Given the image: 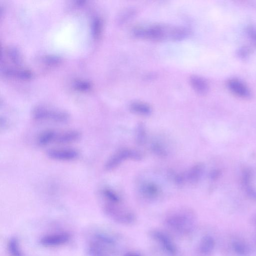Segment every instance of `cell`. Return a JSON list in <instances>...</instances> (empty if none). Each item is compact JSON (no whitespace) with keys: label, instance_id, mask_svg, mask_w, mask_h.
Returning <instances> with one entry per match:
<instances>
[{"label":"cell","instance_id":"obj_19","mask_svg":"<svg viewBox=\"0 0 256 256\" xmlns=\"http://www.w3.org/2000/svg\"><path fill=\"white\" fill-rule=\"evenodd\" d=\"M151 148L153 153L159 157H165L168 154V151L165 146L159 142H153Z\"/></svg>","mask_w":256,"mask_h":256},{"label":"cell","instance_id":"obj_20","mask_svg":"<svg viewBox=\"0 0 256 256\" xmlns=\"http://www.w3.org/2000/svg\"><path fill=\"white\" fill-rule=\"evenodd\" d=\"M146 132L145 126L142 123L138 125L136 132V141L138 144L143 145L146 140Z\"/></svg>","mask_w":256,"mask_h":256},{"label":"cell","instance_id":"obj_3","mask_svg":"<svg viewBox=\"0 0 256 256\" xmlns=\"http://www.w3.org/2000/svg\"><path fill=\"white\" fill-rule=\"evenodd\" d=\"M119 204L108 203L105 207L107 216L116 223L124 225H129L136 221V216L132 211L120 208Z\"/></svg>","mask_w":256,"mask_h":256},{"label":"cell","instance_id":"obj_11","mask_svg":"<svg viewBox=\"0 0 256 256\" xmlns=\"http://www.w3.org/2000/svg\"><path fill=\"white\" fill-rule=\"evenodd\" d=\"M229 89L234 94L243 98H248L251 95L249 88L241 81L233 79L228 82Z\"/></svg>","mask_w":256,"mask_h":256},{"label":"cell","instance_id":"obj_10","mask_svg":"<svg viewBox=\"0 0 256 256\" xmlns=\"http://www.w3.org/2000/svg\"><path fill=\"white\" fill-rule=\"evenodd\" d=\"M216 247V241L210 235H206L201 240L198 247V256H211Z\"/></svg>","mask_w":256,"mask_h":256},{"label":"cell","instance_id":"obj_8","mask_svg":"<svg viewBox=\"0 0 256 256\" xmlns=\"http://www.w3.org/2000/svg\"><path fill=\"white\" fill-rule=\"evenodd\" d=\"M47 156L51 159L59 161H71L77 158L79 153L72 149H52L47 152Z\"/></svg>","mask_w":256,"mask_h":256},{"label":"cell","instance_id":"obj_17","mask_svg":"<svg viewBox=\"0 0 256 256\" xmlns=\"http://www.w3.org/2000/svg\"><path fill=\"white\" fill-rule=\"evenodd\" d=\"M57 132L48 130L42 133L38 138V143L40 146H46L54 143Z\"/></svg>","mask_w":256,"mask_h":256},{"label":"cell","instance_id":"obj_16","mask_svg":"<svg viewBox=\"0 0 256 256\" xmlns=\"http://www.w3.org/2000/svg\"><path fill=\"white\" fill-rule=\"evenodd\" d=\"M131 110L135 113L137 114L148 116L152 112L151 107L147 104L136 102L131 105Z\"/></svg>","mask_w":256,"mask_h":256},{"label":"cell","instance_id":"obj_7","mask_svg":"<svg viewBox=\"0 0 256 256\" xmlns=\"http://www.w3.org/2000/svg\"><path fill=\"white\" fill-rule=\"evenodd\" d=\"M71 239V235L66 232L48 234L40 240L41 245L46 247H55L68 243Z\"/></svg>","mask_w":256,"mask_h":256},{"label":"cell","instance_id":"obj_1","mask_svg":"<svg viewBox=\"0 0 256 256\" xmlns=\"http://www.w3.org/2000/svg\"><path fill=\"white\" fill-rule=\"evenodd\" d=\"M164 223L166 227L173 233L179 236H186L195 230L196 218L190 211H181L167 216Z\"/></svg>","mask_w":256,"mask_h":256},{"label":"cell","instance_id":"obj_22","mask_svg":"<svg viewBox=\"0 0 256 256\" xmlns=\"http://www.w3.org/2000/svg\"><path fill=\"white\" fill-rule=\"evenodd\" d=\"M9 57L14 62L19 64L20 62V57L19 54L15 49H11L8 52Z\"/></svg>","mask_w":256,"mask_h":256},{"label":"cell","instance_id":"obj_21","mask_svg":"<svg viewBox=\"0 0 256 256\" xmlns=\"http://www.w3.org/2000/svg\"><path fill=\"white\" fill-rule=\"evenodd\" d=\"M105 198L108 203L119 204L121 200L119 196L114 191L110 189H105L103 192Z\"/></svg>","mask_w":256,"mask_h":256},{"label":"cell","instance_id":"obj_4","mask_svg":"<svg viewBox=\"0 0 256 256\" xmlns=\"http://www.w3.org/2000/svg\"><path fill=\"white\" fill-rule=\"evenodd\" d=\"M141 159L142 155L139 152L130 149H123L116 153L108 160L105 169L107 170H112L127 159L140 160Z\"/></svg>","mask_w":256,"mask_h":256},{"label":"cell","instance_id":"obj_15","mask_svg":"<svg viewBox=\"0 0 256 256\" xmlns=\"http://www.w3.org/2000/svg\"><path fill=\"white\" fill-rule=\"evenodd\" d=\"M190 82L192 87L200 94H206L208 90L207 82L203 78L194 76L191 78Z\"/></svg>","mask_w":256,"mask_h":256},{"label":"cell","instance_id":"obj_14","mask_svg":"<svg viewBox=\"0 0 256 256\" xmlns=\"http://www.w3.org/2000/svg\"><path fill=\"white\" fill-rule=\"evenodd\" d=\"M204 171V166L201 164L195 165L191 168L190 170L187 173L185 176L191 183H197L200 179Z\"/></svg>","mask_w":256,"mask_h":256},{"label":"cell","instance_id":"obj_13","mask_svg":"<svg viewBox=\"0 0 256 256\" xmlns=\"http://www.w3.org/2000/svg\"><path fill=\"white\" fill-rule=\"evenodd\" d=\"M142 194L146 198L153 199L156 198L160 194L159 187L153 183H146L141 187Z\"/></svg>","mask_w":256,"mask_h":256},{"label":"cell","instance_id":"obj_26","mask_svg":"<svg viewBox=\"0 0 256 256\" xmlns=\"http://www.w3.org/2000/svg\"><path fill=\"white\" fill-rule=\"evenodd\" d=\"M251 223L253 225L256 227V214L252 217Z\"/></svg>","mask_w":256,"mask_h":256},{"label":"cell","instance_id":"obj_5","mask_svg":"<svg viewBox=\"0 0 256 256\" xmlns=\"http://www.w3.org/2000/svg\"><path fill=\"white\" fill-rule=\"evenodd\" d=\"M151 238L169 256H175L177 254V248L172 239L164 232L154 230L150 232Z\"/></svg>","mask_w":256,"mask_h":256},{"label":"cell","instance_id":"obj_24","mask_svg":"<svg viewBox=\"0 0 256 256\" xmlns=\"http://www.w3.org/2000/svg\"><path fill=\"white\" fill-rule=\"evenodd\" d=\"M75 87L81 91H86L91 88V84L87 82L78 81L75 84Z\"/></svg>","mask_w":256,"mask_h":256},{"label":"cell","instance_id":"obj_25","mask_svg":"<svg viewBox=\"0 0 256 256\" xmlns=\"http://www.w3.org/2000/svg\"><path fill=\"white\" fill-rule=\"evenodd\" d=\"M123 256H142L140 253L135 252H128L125 253Z\"/></svg>","mask_w":256,"mask_h":256},{"label":"cell","instance_id":"obj_2","mask_svg":"<svg viewBox=\"0 0 256 256\" xmlns=\"http://www.w3.org/2000/svg\"><path fill=\"white\" fill-rule=\"evenodd\" d=\"M116 243L111 237L103 233H96L92 236L88 246L90 256H113Z\"/></svg>","mask_w":256,"mask_h":256},{"label":"cell","instance_id":"obj_12","mask_svg":"<svg viewBox=\"0 0 256 256\" xmlns=\"http://www.w3.org/2000/svg\"><path fill=\"white\" fill-rule=\"evenodd\" d=\"M81 138V134L77 131H68L56 133L54 143L66 144L77 141Z\"/></svg>","mask_w":256,"mask_h":256},{"label":"cell","instance_id":"obj_9","mask_svg":"<svg viewBox=\"0 0 256 256\" xmlns=\"http://www.w3.org/2000/svg\"><path fill=\"white\" fill-rule=\"evenodd\" d=\"M229 247L236 256H250L252 253L250 245L245 240L234 238L229 243Z\"/></svg>","mask_w":256,"mask_h":256},{"label":"cell","instance_id":"obj_18","mask_svg":"<svg viewBox=\"0 0 256 256\" xmlns=\"http://www.w3.org/2000/svg\"><path fill=\"white\" fill-rule=\"evenodd\" d=\"M8 250L11 256H23L19 241L16 238L13 237L9 240Z\"/></svg>","mask_w":256,"mask_h":256},{"label":"cell","instance_id":"obj_23","mask_svg":"<svg viewBox=\"0 0 256 256\" xmlns=\"http://www.w3.org/2000/svg\"><path fill=\"white\" fill-rule=\"evenodd\" d=\"M101 22L98 19H96L94 23L93 26V35L95 36H97L100 34L101 31Z\"/></svg>","mask_w":256,"mask_h":256},{"label":"cell","instance_id":"obj_6","mask_svg":"<svg viewBox=\"0 0 256 256\" xmlns=\"http://www.w3.org/2000/svg\"><path fill=\"white\" fill-rule=\"evenodd\" d=\"M33 117L37 120H50L56 122H65L69 118L68 114L65 112L42 107L35 109L33 112Z\"/></svg>","mask_w":256,"mask_h":256}]
</instances>
